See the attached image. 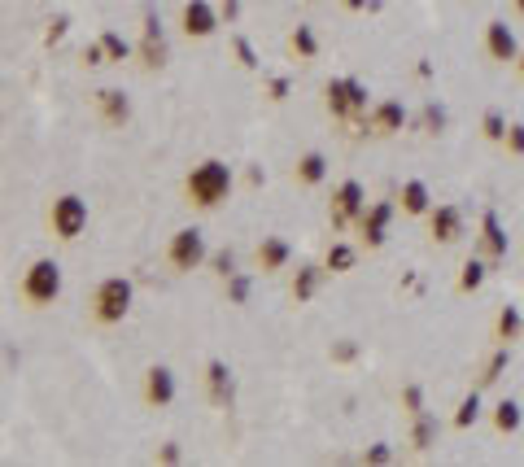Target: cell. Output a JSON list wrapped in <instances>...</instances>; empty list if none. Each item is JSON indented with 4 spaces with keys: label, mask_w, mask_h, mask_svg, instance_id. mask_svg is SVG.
<instances>
[{
    "label": "cell",
    "mask_w": 524,
    "mask_h": 467,
    "mask_svg": "<svg viewBox=\"0 0 524 467\" xmlns=\"http://www.w3.org/2000/svg\"><path fill=\"white\" fill-rule=\"evenodd\" d=\"M297 179H302V184H323V179H328V162H323V153H306V158L297 162Z\"/></svg>",
    "instance_id": "obj_21"
},
{
    "label": "cell",
    "mask_w": 524,
    "mask_h": 467,
    "mask_svg": "<svg viewBox=\"0 0 524 467\" xmlns=\"http://www.w3.org/2000/svg\"><path fill=\"white\" fill-rule=\"evenodd\" d=\"M389 219H393V205L389 201H376L371 210H363L359 214V227H363V241L376 249V245H385V227H389Z\"/></svg>",
    "instance_id": "obj_10"
},
{
    "label": "cell",
    "mask_w": 524,
    "mask_h": 467,
    "mask_svg": "<svg viewBox=\"0 0 524 467\" xmlns=\"http://www.w3.org/2000/svg\"><path fill=\"white\" fill-rule=\"evenodd\" d=\"M232 48H236V57H240V66H245V70H258V53H254V44H249L245 35H236V40H232Z\"/></svg>",
    "instance_id": "obj_34"
},
{
    "label": "cell",
    "mask_w": 524,
    "mask_h": 467,
    "mask_svg": "<svg viewBox=\"0 0 524 467\" xmlns=\"http://www.w3.org/2000/svg\"><path fill=\"white\" fill-rule=\"evenodd\" d=\"M481 245L489 253V263H503L507 258V231H503V223H498L494 210H485V219H481Z\"/></svg>",
    "instance_id": "obj_17"
},
{
    "label": "cell",
    "mask_w": 524,
    "mask_h": 467,
    "mask_svg": "<svg viewBox=\"0 0 524 467\" xmlns=\"http://www.w3.org/2000/svg\"><path fill=\"white\" fill-rule=\"evenodd\" d=\"M289 253H293V249H289L280 236H267V241L258 245V267H262V271H280V267L289 263Z\"/></svg>",
    "instance_id": "obj_18"
},
{
    "label": "cell",
    "mask_w": 524,
    "mask_h": 467,
    "mask_svg": "<svg viewBox=\"0 0 524 467\" xmlns=\"http://www.w3.org/2000/svg\"><path fill=\"white\" fill-rule=\"evenodd\" d=\"M402 122H407V110L397 105V100H380V105L363 118V127L371 136H393V132H402Z\"/></svg>",
    "instance_id": "obj_8"
},
{
    "label": "cell",
    "mask_w": 524,
    "mask_h": 467,
    "mask_svg": "<svg viewBox=\"0 0 524 467\" xmlns=\"http://www.w3.org/2000/svg\"><path fill=\"white\" fill-rule=\"evenodd\" d=\"M485 275H489V267L481 263V258H467V263H463V275H459V289H463V293H477L481 284H485Z\"/></svg>",
    "instance_id": "obj_24"
},
{
    "label": "cell",
    "mask_w": 524,
    "mask_h": 467,
    "mask_svg": "<svg viewBox=\"0 0 524 467\" xmlns=\"http://www.w3.org/2000/svg\"><path fill=\"white\" fill-rule=\"evenodd\" d=\"M101 44H105L110 62H122V57H132V44L122 40V35H114V31H105V35H101Z\"/></svg>",
    "instance_id": "obj_31"
},
{
    "label": "cell",
    "mask_w": 524,
    "mask_h": 467,
    "mask_svg": "<svg viewBox=\"0 0 524 467\" xmlns=\"http://www.w3.org/2000/svg\"><path fill=\"white\" fill-rule=\"evenodd\" d=\"M62 297V267L53 263V258H40V263L27 267V275H22V301L31 306H53Z\"/></svg>",
    "instance_id": "obj_3"
},
{
    "label": "cell",
    "mask_w": 524,
    "mask_h": 467,
    "mask_svg": "<svg viewBox=\"0 0 524 467\" xmlns=\"http://www.w3.org/2000/svg\"><path fill=\"white\" fill-rule=\"evenodd\" d=\"M402 402H407V410H411V415H419V410H424V393H419V384H407V388H402Z\"/></svg>",
    "instance_id": "obj_36"
},
{
    "label": "cell",
    "mask_w": 524,
    "mask_h": 467,
    "mask_svg": "<svg viewBox=\"0 0 524 467\" xmlns=\"http://www.w3.org/2000/svg\"><path fill=\"white\" fill-rule=\"evenodd\" d=\"M354 354H359L354 341H337V345H332V362H354Z\"/></svg>",
    "instance_id": "obj_39"
},
{
    "label": "cell",
    "mask_w": 524,
    "mask_h": 467,
    "mask_svg": "<svg viewBox=\"0 0 524 467\" xmlns=\"http://www.w3.org/2000/svg\"><path fill=\"white\" fill-rule=\"evenodd\" d=\"M105 57H110V53H105V44H88V48H83V62H88V66H101Z\"/></svg>",
    "instance_id": "obj_41"
},
{
    "label": "cell",
    "mask_w": 524,
    "mask_h": 467,
    "mask_svg": "<svg viewBox=\"0 0 524 467\" xmlns=\"http://www.w3.org/2000/svg\"><path fill=\"white\" fill-rule=\"evenodd\" d=\"M48 219H53V231H57L62 241H74V236L88 227V201L74 197V192H66V197L53 201V214H48Z\"/></svg>",
    "instance_id": "obj_6"
},
{
    "label": "cell",
    "mask_w": 524,
    "mask_h": 467,
    "mask_svg": "<svg viewBox=\"0 0 524 467\" xmlns=\"http://www.w3.org/2000/svg\"><path fill=\"white\" fill-rule=\"evenodd\" d=\"M166 258H170V267L175 271H197L210 258V249H206V236L197 227H184V231H175L170 236V249H166Z\"/></svg>",
    "instance_id": "obj_5"
},
{
    "label": "cell",
    "mask_w": 524,
    "mask_h": 467,
    "mask_svg": "<svg viewBox=\"0 0 524 467\" xmlns=\"http://www.w3.org/2000/svg\"><path fill=\"white\" fill-rule=\"evenodd\" d=\"M267 92H271V100H284V96H289V79H284V74H280V79H271Z\"/></svg>",
    "instance_id": "obj_43"
},
{
    "label": "cell",
    "mask_w": 524,
    "mask_h": 467,
    "mask_svg": "<svg viewBox=\"0 0 524 467\" xmlns=\"http://www.w3.org/2000/svg\"><path fill=\"white\" fill-rule=\"evenodd\" d=\"M228 297H232L236 306H245V301H249V275H240V271H236V275H228Z\"/></svg>",
    "instance_id": "obj_33"
},
{
    "label": "cell",
    "mask_w": 524,
    "mask_h": 467,
    "mask_svg": "<svg viewBox=\"0 0 524 467\" xmlns=\"http://www.w3.org/2000/svg\"><path fill=\"white\" fill-rule=\"evenodd\" d=\"M433 441H437V415L419 410V415H415V428H411V446H415V450H429Z\"/></svg>",
    "instance_id": "obj_20"
},
{
    "label": "cell",
    "mask_w": 524,
    "mask_h": 467,
    "mask_svg": "<svg viewBox=\"0 0 524 467\" xmlns=\"http://www.w3.org/2000/svg\"><path fill=\"white\" fill-rule=\"evenodd\" d=\"M158 463H180L184 459V450L180 446H175V441H162V446H158V454H153Z\"/></svg>",
    "instance_id": "obj_38"
},
{
    "label": "cell",
    "mask_w": 524,
    "mask_h": 467,
    "mask_svg": "<svg viewBox=\"0 0 524 467\" xmlns=\"http://www.w3.org/2000/svg\"><path fill=\"white\" fill-rule=\"evenodd\" d=\"M319 279H323L319 267H302V271H297V279H293V297L297 301H310L319 293Z\"/></svg>",
    "instance_id": "obj_23"
},
{
    "label": "cell",
    "mask_w": 524,
    "mask_h": 467,
    "mask_svg": "<svg viewBox=\"0 0 524 467\" xmlns=\"http://www.w3.org/2000/svg\"><path fill=\"white\" fill-rule=\"evenodd\" d=\"M520 328H524V319H520V310L516 306H503V315H498V341H516L520 336Z\"/></svg>",
    "instance_id": "obj_25"
},
{
    "label": "cell",
    "mask_w": 524,
    "mask_h": 467,
    "mask_svg": "<svg viewBox=\"0 0 524 467\" xmlns=\"http://www.w3.org/2000/svg\"><path fill=\"white\" fill-rule=\"evenodd\" d=\"M349 267H354V249L337 241V245L328 249V271H349Z\"/></svg>",
    "instance_id": "obj_30"
},
{
    "label": "cell",
    "mask_w": 524,
    "mask_h": 467,
    "mask_svg": "<svg viewBox=\"0 0 524 467\" xmlns=\"http://www.w3.org/2000/svg\"><path fill=\"white\" fill-rule=\"evenodd\" d=\"M402 210L407 214H429V188H424V179H407L402 184Z\"/></svg>",
    "instance_id": "obj_19"
},
{
    "label": "cell",
    "mask_w": 524,
    "mask_h": 467,
    "mask_svg": "<svg viewBox=\"0 0 524 467\" xmlns=\"http://www.w3.org/2000/svg\"><path fill=\"white\" fill-rule=\"evenodd\" d=\"M206 388H210V402H214V406H232V398H236V384H232L228 362L210 358V367H206Z\"/></svg>",
    "instance_id": "obj_12"
},
{
    "label": "cell",
    "mask_w": 524,
    "mask_h": 467,
    "mask_svg": "<svg viewBox=\"0 0 524 467\" xmlns=\"http://www.w3.org/2000/svg\"><path fill=\"white\" fill-rule=\"evenodd\" d=\"M485 48H489L494 62H520V44H516L507 22H489L485 27Z\"/></svg>",
    "instance_id": "obj_9"
},
{
    "label": "cell",
    "mask_w": 524,
    "mask_h": 467,
    "mask_svg": "<svg viewBox=\"0 0 524 467\" xmlns=\"http://www.w3.org/2000/svg\"><path fill=\"white\" fill-rule=\"evenodd\" d=\"M520 74H524V53H520Z\"/></svg>",
    "instance_id": "obj_46"
},
{
    "label": "cell",
    "mask_w": 524,
    "mask_h": 467,
    "mask_svg": "<svg viewBox=\"0 0 524 467\" xmlns=\"http://www.w3.org/2000/svg\"><path fill=\"white\" fill-rule=\"evenodd\" d=\"M419 127H424L429 136H441V132H446V110L429 100V105H424V114H419Z\"/></svg>",
    "instance_id": "obj_28"
},
{
    "label": "cell",
    "mask_w": 524,
    "mask_h": 467,
    "mask_svg": "<svg viewBox=\"0 0 524 467\" xmlns=\"http://www.w3.org/2000/svg\"><path fill=\"white\" fill-rule=\"evenodd\" d=\"M210 263H214V271H219L223 279H228V275H236V253H232V249H219V253L210 258Z\"/></svg>",
    "instance_id": "obj_35"
},
{
    "label": "cell",
    "mask_w": 524,
    "mask_h": 467,
    "mask_svg": "<svg viewBox=\"0 0 524 467\" xmlns=\"http://www.w3.org/2000/svg\"><path fill=\"white\" fill-rule=\"evenodd\" d=\"M503 367H507V345H503V350H498V354H494V358L485 362V371H481V384H494L498 376H503Z\"/></svg>",
    "instance_id": "obj_32"
},
{
    "label": "cell",
    "mask_w": 524,
    "mask_h": 467,
    "mask_svg": "<svg viewBox=\"0 0 524 467\" xmlns=\"http://www.w3.org/2000/svg\"><path fill=\"white\" fill-rule=\"evenodd\" d=\"M345 5H349V9H363V5H371V0H345Z\"/></svg>",
    "instance_id": "obj_44"
},
{
    "label": "cell",
    "mask_w": 524,
    "mask_h": 467,
    "mask_svg": "<svg viewBox=\"0 0 524 467\" xmlns=\"http://www.w3.org/2000/svg\"><path fill=\"white\" fill-rule=\"evenodd\" d=\"M429 227H433V241L450 245L463 236V214L455 210V205H437V210H429Z\"/></svg>",
    "instance_id": "obj_11"
},
{
    "label": "cell",
    "mask_w": 524,
    "mask_h": 467,
    "mask_svg": "<svg viewBox=\"0 0 524 467\" xmlns=\"http://www.w3.org/2000/svg\"><path fill=\"white\" fill-rule=\"evenodd\" d=\"M516 9H520V18H524V0H516Z\"/></svg>",
    "instance_id": "obj_45"
},
{
    "label": "cell",
    "mask_w": 524,
    "mask_h": 467,
    "mask_svg": "<svg viewBox=\"0 0 524 467\" xmlns=\"http://www.w3.org/2000/svg\"><path fill=\"white\" fill-rule=\"evenodd\" d=\"M511 153H524V122H511L507 127V140H503Z\"/></svg>",
    "instance_id": "obj_37"
},
{
    "label": "cell",
    "mask_w": 524,
    "mask_h": 467,
    "mask_svg": "<svg viewBox=\"0 0 524 467\" xmlns=\"http://www.w3.org/2000/svg\"><path fill=\"white\" fill-rule=\"evenodd\" d=\"M66 27H70L66 18H53V22H48V31H44V40H48V44H57V40L66 35Z\"/></svg>",
    "instance_id": "obj_40"
},
{
    "label": "cell",
    "mask_w": 524,
    "mask_h": 467,
    "mask_svg": "<svg viewBox=\"0 0 524 467\" xmlns=\"http://www.w3.org/2000/svg\"><path fill=\"white\" fill-rule=\"evenodd\" d=\"M481 132H485V140H507V118L498 114V110H489L481 118Z\"/></svg>",
    "instance_id": "obj_29"
},
{
    "label": "cell",
    "mask_w": 524,
    "mask_h": 467,
    "mask_svg": "<svg viewBox=\"0 0 524 467\" xmlns=\"http://www.w3.org/2000/svg\"><path fill=\"white\" fill-rule=\"evenodd\" d=\"M132 279H122V275H110L96 284V297H92V315L96 323H122L127 319V310H132Z\"/></svg>",
    "instance_id": "obj_2"
},
{
    "label": "cell",
    "mask_w": 524,
    "mask_h": 467,
    "mask_svg": "<svg viewBox=\"0 0 524 467\" xmlns=\"http://www.w3.org/2000/svg\"><path fill=\"white\" fill-rule=\"evenodd\" d=\"M144 398L153 406H170L175 402V371L170 367H149L144 371Z\"/></svg>",
    "instance_id": "obj_14"
},
{
    "label": "cell",
    "mask_w": 524,
    "mask_h": 467,
    "mask_svg": "<svg viewBox=\"0 0 524 467\" xmlns=\"http://www.w3.org/2000/svg\"><path fill=\"white\" fill-rule=\"evenodd\" d=\"M389 459H393V450H389V446H371V450L363 454V463H389Z\"/></svg>",
    "instance_id": "obj_42"
},
{
    "label": "cell",
    "mask_w": 524,
    "mask_h": 467,
    "mask_svg": "<svg viewBox=\"0 0 524 467\" xmlns=\"http://www.w3.org/2000/svg\"><path fill=\"white\" fill-rule=\"evenodd\" d=\"M477 415H481V393L472 388V393L459 402V415H455V428H467V424H477Z\"/></svg>",
    "instance_id": "obj_26"
},
{
    "label": "cell",
    "mask_w": 524,
    "mask_h": 467,
    "mask_svg": "<svg viewBox=\"0 0 524 467\" xmlns=\"http://www.w3.org/2000/svg\"><path fill=\"white\" fill-rule=\"evenodd\" d=\"M520 420H524V415H520V402L503 398V402L494 406V428H498V432H516V428H520Z\"/></svg>",
    "instance_id": "obj_22"
},
{
    "label": "cell",
    "mask_w": 524,
    "mask_h": 467,
    "mask_svg": "<svg viewBox=\"0 0 524 467\" xmlns=\"http://www.w3.org/2000/svg\"><path fill=\"white\" fill-rule=\"evenodd\" d=\"M188 197H192V205H202V210H214V205L232 192V166H223V162H202V166H192V175H188Z\"/></svg>",
    "instance_id": "obj_1"
},
{
    "label": "cell",
    "mask_w": 524,
    "mask_h": 467,
    "mask_svg": "<svg viewBox=\"0 0 524 467\" xmlns=\"http://www.w3.org/2000/svg\"><path fill=\"white\" fill-rule=\"evenodd\" d=\"M328 110H332V118H341V122H354V118H363L367 114V88L359 83V79H328Z\"/></svg>",
    "instance_id": "obj_4"
},
{
    "label": "cell",
    "mask_w": 524,
    "mask_h": 467,
    "mask_svg": "<svg viewBox=\"0 0 524 467\" xmlns=\"http://www.w3.org/2000/svg\"><path fill=\"white\" fill-rule=\"evenodd\" d=\"M96 110H101V118H105V122L122 127V122L132 118V100L122 96L118 88H101V92H96Z\"/></svg>",
    "instance_id": "obj_16"
},
{
    "label": "cell",
    "mask_w": 524,
    "mask_h": 467,
    "mask_svg": "<svg viewBox=\"0 0 524 467\" xmlns=\"http://www.w3.org/2000/svg\"><path fill=\"white\" fill-rule=\"evenodd\" d=\"M289 44H293V53H297V57H315V53H319V40H315L310 27H297Z\"/></svg>",
    "instance_id": "obj_27"
},
{
    "label": "cell",
    "mask_w": 524,
    "mask_h": 467,
    "mask_svg": "<svg viewBox=\"0 0 524 467\" xmlns=\"http://www.w3.org/2000/svg\"><path fill=\"white\" fill-rule=\"evenodd\" d=\"M140 62H144L149 70L166 66V40H162V22H158L153 13L144 18V44H140Z\"/></svg>",
    "instance_id": "obj_13"
},
{
    "label": "cell",
    "mask_w": 524,
    "mask_h": 467,
    "mask_svg": "<svg viewBox=\"0 0 524 467\" xmlns=\"http://www.w3.org/2000/svg\"><path fill=\"white\" fill-rule=\"evenodd\" d=\"M214 27H219V18H214V9L206 5V0H188L184 5V31L206 40V35H214Z\"/></svg>",
    "instance_id": "obj_15"
},
{
    "label": "cell",
    "mask_w": 524,
    "mask_h": 467,
    "mask_svg": "<svg viewBox=\"0 0 524 467\" xmlns=\"http://www.w3.org/2000/svg\"><path fill=\"white\" fill-rule=\"evenodd\" d=\"M332 227L341 231L349 219H359L363 214V184L359 179H345V184H337V192H332Z\"/></svg>",
    "instance_id": "obj_7"
}]
</instances>
